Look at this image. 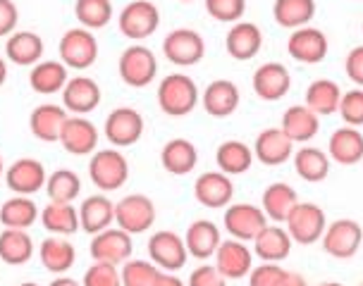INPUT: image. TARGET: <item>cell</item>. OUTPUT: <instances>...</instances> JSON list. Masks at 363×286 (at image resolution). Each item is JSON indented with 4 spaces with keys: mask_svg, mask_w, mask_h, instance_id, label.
<instances>
[{
    "mask_svg": "<svg viewBox=\"0 0 363 286\" xmlns=\"http://www.w3.org/2000/svg\"><path fill=\"white\" fill-rule=\"evenodd\" d=\"M158 105L167 117H186L199 105V86L186 74H167L158 86Z\"/></svg>",
    "mask_w": 363,
    "mask_h": 286,
    "instance_id": "cell-1",
    "label": "cell"
},
{
    "mask_svg": "<svg viewBox=\"0 0 363 286\" xmlns=\"http://www.w3.org/2000/svg\"><path fill=\"white\" fill-rule=\"evenodd\" d=\"M89 179L99 191H118L129 179V162L120 148H103L96 151L89 162Z\"/></svg>",
    "mask_w": 363,
    "mask_h": 286,
    "instance_id": "cell-2",
    "label": "cell"
},
{
    "mask_svg": "<svg viewBox=\"0 0 363 286\" xmlns=\"http://www.w3.org/2000/svg\"><path fill=\"white\" fill-rule=\"evenodd\" d=\"M118 72H120V79L129 88H146L158 76V57H155L151 48L134 43L122 50L118 60Z\"/></svg>",
    "mask_w": 363,
    "mask_h": 286,
    "instance_id": "cell-3",
    "label": "cell"
},
{
    "mask_svg": "<svg viewBox=\"0 0 363 286\" xmlns=\"http://www.w3.org/2000/svg\"><path fill=\"white\" fill-rule=\"evenodd\" d=\"M284 222H287V231H289L291 241L299 246H311L323 239L325 227H328V217L320 205L301 203L299 200Z\"/></svg>",
    "mask_w": 363,
    "mask_h": 286,
    "instance_id": "cell-4",
    "label": "cell"
},
{
    "mask_svg": "<svg viewBox=\"0 0 363 286\" xmlns=\"http://www.w3.org/2000/svg\"><path fill=\"white\" fill-rule=\"evenodd\" d=\"M120 34L129 41H144L160 27V10L151 0H132L118 17Z\"/></svg>",
    "mask_w": 363,
    "mask_h": 286,
    "instance_id": "cell-5",
    "label": "cell"
},
{
    "mask_svg": "<svg viewBox=\"0 0 363 286\" xmlns=\"http://www.w3.org/2000/svg\"><path fill=\"white\" fill-rule=\"evenodd\" d=\"M60 62L69 69H89L99 60V41L89 29H67L57 43Z\"/></svg>",
    "mask_w": 363,
    "mask_h": 286,
    "instance_id": "cell-6",
    "label": "cell"
},
{
    "mask_svg": "<svg viewBox=\"0 0 363 286\" xmlns=\"http://www.w3.org/2000/svg\"><path fill=\"white\" fill-rule=\"evenodd\" d=\"M146 251H148V260L153 265H158L163 272H177L186 265L189 260V251L184 246V239L179 236L177 231H170V229H160L151 234L146 244Z\"/></svg>",
    "mask_w": 363,
    "mask_h": 286,
    "instance_id": "cell-7",
    "label": "cell"
},
{
    "mask_svg": "<svg viewBox=\"0 0 363 286\" xmlns=\"http://www.w3.org/2000/svg\"><path fill=\"white\" fill-rule=\"evenodd\" d=\"M225 231L237 241H254L265 227L270 224V219L265 217V212L254 203H230L223 217Z\"/></svg>",
    "mask_w": 363,
    "mask_h": 286,
    "instance_id": "cell-8",
    "label": "cell"
},
{
    "mask_svg": "<svg viewBox=\"0 0 363 286\" xmlns=\"http://www.w3.org/2000/svg\"><path fill=\"white\" fill-rule=\"evenodd\" d=\"M155 222V205L153 200L144 196V193H129L115 203V224L127 234H144L153 227Z\"/></svg>",
    "mask_w": 363,
    "mask_h": 286,
    "instance_id": "cell-9",
    "label": "cell"
},
{
    "mask_svg": "<svg viewBox=\"0 0 363 286\" xmlns=\"http://www.w3.org/2000/svg\"><path fill=\"white\" fill-rule=\"evenodd\" d=\"M163 55L174 67H194L203 60L206 41L194 29H172L163 41Z\"/></svg>",
    "mask_w": 363,
    "mask_h": 286,
    "instance_id": "cell-10",
    "label": "cell"
},
{
    "mask_svg": "<svg viewBox=\"0 0 363 286\" xmlns=\"http://www.w3.org/2000/svg\"><path fill=\"white\" fill-rule=\"evenodd\" d=\"M323 251L328 256H333L337 260H349L359 253L361 244H363V227L354 219H335L333 224L325 227V234H323Z\"/></svg>",
    "mask_w": 363,
    "mask_h": 286,
    "instance_id": "cell-11",
    "label": "cell"
},
{
    "mask_svg": "<svg viewBox=\"0 0 363 286\" xmlns=\"http://www.w3.org/2000/svg\"><path fill=\"white\" fill-rule=\"evenodd\" d=\"M89 253L94 263H110V265H125L134 253L132 234H127L120 227H110L99 234H94L89 244Z\"/></svg>",
    "mask_w": 363,
    "mask_h": 286,
    "instance_id": "cell-12",
    "label": "cell"
},
{
    "mask_svg": "<svg viewBox=\"0 0 363 286\" xmlns=\"http://www.w3.org/2000/svg\"><path fill=\"white\" fill-rule=\"evenodd\" d=\"M144 136V115L134 108H115L106 117V139L113 148H129Z\"/></svg>",
    "mask_w": 363,
    "mask_h": 286,
    "instance_id": "cell-13",
    "label": "cell"
},
{
    "mask_svg": "<svg viewBox=\"0 0 363 286\" xmlns=\"http://www.w3.org/2000/svg\"><path fill=\"white\" fill-rule=\"evenodd\" d=\"M48 181L43 162L34 158H19L5 170V184L15 196H34Z\"/></svg>",
    "mask_w": 363,
    "mask_h": 286,
    "instance_id": "cell-14",
    "label": "cell"
},
{
    "mask_svg": "<svg viewBox=\"0 0 363 286\" xmlns=\"http://www.w3.org/2000/svg\"><path fill=\"white\" fill-rule=\"evenodd\" d=\"M330 43L328 36L320 29L313 27H301L294 29L287 38V53L291 55V60L301 62V64H318L328 57Z\"/></svg>",
    "mask_w": 363,
    "mask_h": 286,
    "instance_id": "cell-15",
    "label": "cell"
},
{
    "mask_svg": "<svg viewBox=\"0 0 363 286\" xmlns=\"http://www.w3.org/2000/svg\"><path fill=\"white\" fill-rule=\"evenodd\" d=\"M213 258H216L218 272L227 282H230V279L249 277V272L254 270V251L244 241H237V239H225V241H220Z\"/></svg>",
    "mask_w": 363,
    "mask_h": 286,
    "instance_id": "cell-16",
    "label": "cell"
},
{
    "mask_svg": "<svg viewBox=\"0 0 363 286\" xmlns=\"http://www.w3.org/2000/svg\"><path fill=\"white\" fill-rule=\"evenodd\" d=\"M99 139L101 134L94 122L82 115H72L65 120L57 143H62V148L69 155H89L99 148Z\"/></svg>",
    "mask_w": 363,
    "mask_h": 286,
    "instance_id": "cell-17",
    "label": "cell"
},
{
    "mask_svg": "<svg viewBox=\"0 0 363 286\" xmlns=\"http://www.w3.org/2000/svg\"><path fill=\"white\" fill-rule=\"evenodd\" d=\"M254 93L261 101L275 103L282 101L291 88V74L282 62H265L254 72V79H251Z\"/></svg>",
    "mask_w": 363,
    "mask_h": 286,
    "instance_id": "cell-18",
    "label": "cell"
},
{
    "mask_svg": "<svg viewBox=\"0 0 363 286\" xmlns=\"http://www.w3.org/2000/svg\"><path fill=\"white\" fill-rule=\"evenodd\" d=\"M101 86L91 76H72L62 88V108L72 115L86 117L101 105Z\"/></svg>",
    "mask_w": 363,
    "mask_h": 286,
    "instance_id": "cell-19",
    "label": "cell"
},
{
    "mask_svg": "<svg viewBox=\"0 0 363 286\" xmlns=\"http://www.w3.org/2000/svg\"><path fill=\"white\" fill-rule=\"evenodd\" d=\"M194 196L203 207L211 210H220L227 207L235 198V184L227 177L225 172H203L201 177L194 181Z\"/></svg>",
    "mask_w": 363,
    "mask_h": 286,
    "instance_id": "cell-20",
    "label": "cell"
},
{
    "mask_svg": "<svg viewBox=\"0 0 363 286\" xmlns=\"http://www.w3.org/2000/svg\"><path fill=\"white\" fill-rule=\"evenodd\" d=\"M294 155V143L289 141V136L282 129H265L258 134L256 146H254V158L263 162L265 167H280Z\"/></svg>",
    "mask_w": 363,
    "mask_h": 286,
    "instance_id": "cell-21",
    "label": "cell"
},
{
    "mask_svg": "<svg viewBox=\"0 0 363 286\" xmlns=\"http://www.w3.org/2000/svg\"><path fill=\"white\" fill-rule=\"evenodd\" d=\"M239 98H242V96H239V86L235 81L216 79L206 86L203 96H201V105H203V110L211 117L223 120V117H230L237 113Z\"/></svg>",
    "mask_w": 363,
    "mask_h": 286,
    "instance_id": "cell-22",
    "label": "cell"
},
{
    "mask_svg": "<svg viewBox=\"0 0 363 286\" xmlns=\"http://www.w3.org/2000/svg\"><path fill=\"white\" fill-rule=\"evenodd\" d=\"M225 48L230 57L239 62H249L261 53L263 48V34L254 22H237L235 27L227 31Z\"/></svg>",
    "mask_w": 363,
    "mask_h": 286,
    "instance_id": "cell-23",
    "label": "cell"
},
{
    "mask_svg": "<svg viewBox=\"0 0 363 286\" xmlns=\"http://www.w3.org/2000/svg\"><path fill=\"white\" fill-rule=\"evenodd\" d=\"M43 38L36 31H15L5 43V57L17 67H34L43 57Z\"/></svg>",
    "mask_w": 363,
    "mask_h": 286,
    "instance_id": "cell-24",
    "label": "cell"
},
{
    "mask_svg": "<svg viewBox=\"0 0 363 286\" xmlns=\"http://www.w3.org/2000/svg\"><path fill=\"white\" fill-rule=\"evenodd\" d=\"M328 155L345 167L363 162V134L356 127H340L328 141Z\"/></svg>",
    "mask_w": 363,
    "mask_h": 286,
    "instance_id": "cell-25",
    "label": "cell"
},
{
    "mask_svg": "<svg viewBox=\"0 0 363 286\" xmlns=\"http://www.w3.org/2000/svg\"><path fill=\"white\" fill-rule=\"evenodd\" d=\"M115 222V203L106 193H96L82 200L79 205V227L86 234H99L103 229H110V224Z\"/></svg>",
    "mask_w": 363,
    "mask_h": 286,
    "instance_id": "cell-26",
    "label": "cell"
},
{
    "mask_svg": "<svg viewBox=\"0 0 363 286\" xmlns=\"http://www.w3.org/2000/svg\"><path fill=\"white\" fill-rule=\"evenodd\" d=\"M184 246L189 251V258H196L201 263L213 258L220 246L218 224L211 222V219H196V222H191L184 234Z\"/></svg>",
    "mask_w": 363,
    "mask_h": 286,
    "instance_id": "cell-27",
    "label": "cell"
},
{
    "mask_svg": "<svg viewBox=\"0 0 363 286\" xmlns=\"http://www.w3.org/2000/svg\"><path fill=\"white\" fill-rule=\"evenodd\" d=\"M280 129L289 136L291 143H308L320 132V117L306 105H291L284 110Z\"/></svg>",
    "mask_w": 363,
    "mask_h": 286,
    "instance_id": "cell-28",
    "label": "cell"
},
{
    "mask_svg": "<svg viewBox=\"0 0 363 286\" xmlns=\"http://www.w3.org/2000/svg\"><path fill=\"white\" fill-rule=\"evenodd\" d=\"M160 162H163V170L174 174V177H184L191 174L199 165V151L191 141L186 139H172L167 141L160 151Z\"/></svg>",
    "mask_w": 363,
    "mask_h": 286,
    "instance_id": "cell-29",
    "label": "cell"
},
{
    "mask_svg": "<svg viewBox=\"0 0 363 286\" xmlns=\"http://www.w3.org/2000/svg\"><path fill=\"white\" fill-rule=\"evenodd\" d=\"M296 203H299L296 188L284 184V181H275V184H270L261 196V210L265 212V217L275 224L284 222V219L289 217V212L294 210Z\"/></svg>",
    "mask_w": 363,
    "mask_h": 286,
    "instance_id": "cell-30",
    "label": "cell"
},
{
    "mask_svg": "<svg viewBox=\"0 0 363 286\" xmlns=\"http://www.w3.org/2000/svg\"><path fill=\"white\" fill-rule=\"evenodd\" d=\"M67 120V110L62 105H38L31 110L29 115V129L38 141L43 143H55L60 141L62 125Z\"/></svg>",
    "mask_w": 363,
    "mask_h": 286,
    "instance_id": "cell-31",
    "label": "cell"
},
{
    "mask_svg": "<svg viewBox=\"0 0 363 286\" xmlns=\"http://www.w3.org/2000/svg\"><path fill=\"white\" fill-rule=\"evenodd\" d=\"M291 236L280 224H268L265 229L254 239V253L263 263H282L291 253Z\"/></svg>",
    "mask_w": 363,
    "mask_h": 286,
    "instance_id": "cell-32",
    "label": "cell"
},
{
    "mask_svg": "<svg viewBox=\"0 0 363 286\" xmlns=\"http://www.w3.org/2000/svg\"><path fill=\"white\" fill-rule=\"evenodd\" d=\"M38 260L48 272L53 275H65V272L72 270V265L77 263V248L72 241L60 236H50L43 239L38 246Z\"/></svg>",
    "mask_w": 363,
    "mask_h": 286,
    "instance_id": "cell-33",
    "label": "cell"
},
{
    "mask_svg": "<svg viewBox=\"0 0 363 286\" xmlns=\"http://www.w3.org/2000/svg\"><path fill=\"white\" fill-rule=\"evenodd\" d=\"M41 224L45 231H50L53 236H72L82 229L79 227V207H74L72 203H53L41 210Z\"/></svg>",
    "mask_w": 363,
    "mask_h": 286,
    "instance_id": "cell-34",
    "label": "cell"
},
{
    "mask_svg": "<svg viewBox=\"0 0 363 286\" xmlns=\"http://www.w3.org/2000/svg\"><path fill=\"white\" fill-rule=\"evenodd\" d=\"M34 258V239L27 229H3L0 231V260L5 265L19 268Z\"/></svg>",
    "mask_w": 363,
    "mask_h": 286,
    "instance_id": "cell-35",
    "label": "cell"
},
{
    "mask_svg": "<svg viewBox=\"0 0 363 286\" xmlns=\"http://www.w3.org/2000/svg\"><path fill=\"white\" fill-rule=\"evenodd\" d=\"M291 160H294L296 174H299L303 181H308V184H320V181L328 179L330 155L325 151H320V148L303 146L291 155Z\"/></svg>",
    "mask_w": 363,
    "mask_h": 286,
    "instance_id": "cell-36",
    "label": "cell"
},
{
    "mask_svg": "<svg viewBox=\"0 0 363 286\" xmlns=\"http://www.w3.org/2000/svg\"><path fill=\"white\" fill-rule=\"evenodd\" d=\"M67 84V67L60 60H41L29 72V86L41 96H53Z\"/></svg>",
    "mask_w": 363,
    "mask_h": 286,
    "instance_id": "cell-37",
    "label": "cell"
},
{
    "mask_svg": "<svg viewBox=\"0 0 363 286\" xmlns=\"http://www.w3.org/2000/svg\"><path fill=\"white\" fill-rule=\"evenodd\" d=\"M272 17L282 29H301L308 27L315 17V0H275Z\"/></svg>",
    "mask_w": 363,
    "mask_h": 286,
    "instance_id": "cell-38",
    "label": "cell"
},
{
    "mask_svg": "<svg viewBox=\"0 0 363 286\" xmlns=\"http://www.w3.org/2000/svg\"><path fill=\"white\" fill-rule=\"evenodd\" d=\"M342 88L333 79H315L306 88V108L313 110L318 117L335 115L340 110Z\"/></svg>",
    "mask_w": 363,
    "mask_h": 286,
    "instance_id": "cell-39",
    "label": "cell"
},
{
    "mask_svg": "<svg viewBox=\"0 0 363 286\" xmlns=\"http://www.w3.org/2000/svg\"><path fill=\"white\" fill-rule=\"evenodd\" d=\"M38 217L41 212L29 196H12L0 205V224L5 229H29Z\"/></svg>",
    "mask_w": 363,
    "mask_h": 286,
    "instance_id": "cell-40",
    "label": "cell"
},
{
    "mask_svg": "<svg viewBox=\"0 0 363 286\" xmlns=\"http://www.w3.org/2000/svg\"><path fill=\"white\" fill-rule=\"evenodd\" d=\"M216 162L220 172H225L227 177L244 174L254 165V148H249L242 141H225L220 143V148L216 151Z\"/></svg>",
    "mask_w": 363,
    "mask_h": 286,
    "instance_id": "cell-41",
    "label": "cell"
},
{
    "mask_svg": "<svg viewBox=\"0 0 363 286\" xmlns=\"http://www.w3.org/2000/svg\"><path fill=\"white\" fill-rule=\"evenodd\" d=\"M45 191L53 203H72L82 193V179L72 170H55L45 181Z\"/></svg>",
    "mask_w": 363,
    "mask_h": 286,
    "instance_id": "cell-42",
    "label": "cell"
},
{
    "mask_svg": "<svg viewBox=\"0 0 363 286\" xmlns=\"http://www.w3.org/2000/svg\"><path fill=\"white\" fill-rule=\"evenodd\" d=\"M74 17L84 29H103L113 19V3L110 0H77Z\"/></svg>",
    "mask_w": 363,
    "mask_h": 286,
    "instance_id": "cell-43",
    "label": "cell"
},
{
    "mask_svg": "<svg viewBox=\"0 0 363 286\" xmlns=\"http://www.w3.org/2000/svg\"><path fill=\"white\" fill-rule=\"evenodd\" d=\"M163 270L153 265L151 260H134L129 258L120 270L122 286H155Z\"/></svg>",
    "mask_w": 363,
    "mask_h": 286,
    "instance_id": "cell-44",
    "label": "cell"
},
{
    "mask_svg": "<svg viewBox=\"0 0 363 286\" xmlns=\"http://www.w3.org/2000/svg\"><path fill=\"white\" fill-rule=\"evenodd\" d=\"M206 12L223 24H237L246 12V0H206Z\"/></svg>",
    "mask_w": 363,
    "mask_h": 286,
    "instance_id": "cell-45",
    "label": "cell"
},
{
    "mask_svg": "<svg viewBox=\"0 0 363 286\" xmlns=\"http://www.w3.org/2000/svg\"><path fill=\"white\" fill-rule=\"evenodd\" d=\"M337 113H340L347 127H363V88H352L347 93H342Z\"/></svg>",
    "mask_w": 363,
    "mask_h": 286,
    "instance_id": "cell-46",
    "label": "cell"
},
{
    "mask_svg": "<svg viewBox=\"0 0 363 286\" xmlns=\"http://www.w3.org/2000/svg\"><path fill=\"white\" fill-rule=\"evenodd\" d=\"M82 286H122V277L118 265L110 263H94L84 272Z\"/></svg>",
    "mask_w": 363,
    "mask_h": 286,
    "instance_id": "cell-47",
    "label": "cell"
},
{
    "mask_svg": "<svg viewBox=\"0 0 363 286\" xmlns=\"http://www.w3.org/2000/svg\"><path fill=\"white\" fill-rule=\"evenodd\" d=\"M284 270L277 263H263L249 272V286H277Z\"/></svg>",
    "mask_w": 363,
    "mask_h": 286,
    "instance_id": "cell-48",
    "label": "cell"
},
{
    "mask_svg": "<svg viewBox=\"0 0 363 286\" xmlns=\"http://www.w3.org/2000/svg\"><path fill=\"white\" fill-rule=\"evenodd\" d=\"M186 286H227V279L220 275L216 265L201 263L196 270H191Z\"/></svg>",
    "mask_w": 363,
    "mask_h": 286,
    "instance_id": "cell-49",
    "label": "cell"
},
{
    "mask_svg": "<svg viewBox=\"0 0 363 286\" xmlns=\"http://www.w3.org/2000/svg\"><path fill=\"white\" fill-rule=\"evenodd\" d=\"M19 22V10L12 0H0V38L15 34Z\"/></svg>",
    "mask_w": 363,
    "mask_h": 286,
    "instance_id": "cell-50",
    "label": "cell"
},
{
    "mask_svg": "<svg viewBox=\"0 0 363 286\" xmlns=\"http://www.w3.org/2000/svg\"><path fill=\"white\" fill-rule=\"evenodd\" d=\"M345 72L356 86H363V45L349 50L347 60H345Z\"/></svg>",
    "mask_w": 363,
    "mask_h": 286,
    "instance_id": "cell-51",
    "label": "cell"
},
{
    "mask_svg": "<svg viewBox=\"0 0 363 286\" xmlns=\"http://www.w3.org/2000/svg\"><path fill=\"white\" fill-rule=\"evenodd\" d=\"M277 286H308V282H306V277L299 275V272L284 270V275H282L280 282H277Z\"/></svg>",
    "mask_w": 363,
    "mask_h": 286,
    "instance_id": "cell-52",
    "label": "cell"
},
{
    "mask_svg": "<svg viewBox=\"0 0 363 286\" xmlns=\"http://www.w3.org/2000/svg\"><path fill=\"white\" fill-rule=\"evenodd\" d=\"M155 286H186V284H184V282H182V279H179V277L165 275V272H163V275H160V277H158V282H155Z\"/></svg>",
    "mask_w": 363,
    "mask_h": 286,
    "instance_id": "cell-53",
    "label": "cell"
},
{
    "mask_svg": "<svg viewBox=\"0 0 363 286\" xmlns=\"http://www.w3.org/2000/svg\"><path fill=\"white\" fill-rule=\"evenodd\" d=\"M48 286H82V284L77 282V279H72V277H57Z\"/></svg>",
    "mask_w": 363,
    "mask_h": 286,
    "instance_id": "cell-54",
    "label": "cell"
},
{
    "mask_svg": "<svg viewBox=\"0 0 363 286\" xmlns=\"http://www.w3.org/2000/svg\"><path fill=\"white\" fill-rule=\"evenodd\" d=\"M5 81H8V62L0 55V86H5Z\"/></svg>",
    "mask_w": 363,
    "mask_h": 286,
    "instance_id": "cell-55",
    "label": "cell"
},
{
    "mask_svg": "<svg viewBox=\"0 0 363 286\" xmlns=\"http://www.w3.org/2000/svg\"><path fill=\"white\" fill-rule=\"evenodd\" d=\"M0 177H5V162H3V155H0Z\"/></svg>",
    "mask_w": 363,
    "mask_h": 286,
    "instance_id": "cell-56",
    "label": "cell"
},
{
    "mask_svg": "<svg viewBox=\"0 0 363 286\" xmlns=\"http://www.w3.org/2000/svg\"><path fill=\"white\" fill-rule=\"evenodd\" d=\"M320 286H345V284H340V282H323Z\"/></svg>",
    "mask_w": 363,
    "mask_h": 286,
    "instance_id": "cell-57",
    "label": "cell"
},
{
    "mask_svg": "<svg viewBox=\"0 0 363 286\" xmlns=\"http://www.w3.org/2000/svg\"><path fill=\"white\" fill-rule=\"evenodd\" d=\"M17 286H41V284H36V282H22V284H17Z\"/></svg>",
    "mask_w": 363,
    "mask_h": 286,
    "instance_id": "cell-58",
    "label": "cell"
},
{
    "mask_svg": "<svg viewBox=\"0 0 363 286\" xmlns=\"http://www.w3.org/2000/svg\"><path fill=\"white\" fill-rule=\"evenodd\" d=\"M179 3H194V0H179Z\"/></svg>",
    "mask_w": 363,
    "mask_h": 286,
    "instance_id": "cell-59",
    "label": "cell"
},
{
    "mask_svg": "<svg viewBox=\"0 0 363 286\" xmlns=\"http://www.w3.org/2000/svg\"><path fill=\"white\" fill-rule=\"evenodd\" d=\"M361 286H363V284H361Z\"/></svg>",
    "mask_w": 363,
    "mask_h": 286,
    "instance_id": "cell-60",
    "label": "cell"
}]
</instances>
